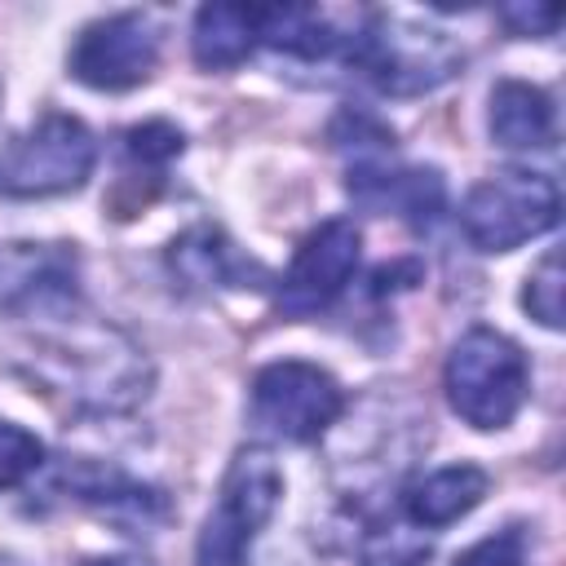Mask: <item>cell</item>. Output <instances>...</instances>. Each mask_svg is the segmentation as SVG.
<instances>
[{
    "instance_id": "obj_6",
    "label": "cell",
    "mask_w": 566,
    "mask_h": 566,
    "mask_svg": "<svg viewBox=\"0 0 566 566\" xmlns=\"http://www.w3.org/2000/svg\"><path fill=\"white\" fill-rule=\"evenodd\" d=\"M562 195L544 172H495L478 181L460 203V230L478 252H513L557 226Z\"/></svg>"
},
{
    "instance_id": "obj_18",
    "label": "cell",
    "mask_w": 566,
    "mask_h": 566,
    "mask_svg": "<svg viewBox=\"0 0 566 566\" xmlns=\"http://www.w3.org/2000/svg\"><path fill=\"white\" fill-rule=\"evenodd\" d=\"M433 553L429 531H420L407 517L371 522L363 544H358V566H420Z\"/></svg>"
},
{
    "instance_id": "obj_5",
    "label": "cell",
    "mask_w": 566,
    "mask_h": 566,
    "mask_svg": "<svg viewBox=\"0 0 566 566\" xmlns=\"http://www.w3.org/2000/svg\"><path fill=\"white\" fill-rule=\"evenodd\" d=\"M97 164V142L84 119L49 111L27 133L0 150V195L9 199H53L88 181Z\"/></svg>"
},
{
    "instance_id": "obj_7",
    "label": "cell",
    "mask_w": 566,
    "mask_h": 566,
    "mask_svg": "<svg viewBox=\"0 0 566 566\" xmlns=\"http://www.w3.org/2000/svg\"><path fill=\"white\" fill-rule=\"evenodd\" d=\"M345 411V389L340 380L301 358L270 363L252 376L248 389V416L256 433L279 438V442H318Z\"/></svg>"
},
{
    "instance_id": "obj_9",
    "label": "cell",
    "mask_w": 566,
    "mask_h": 566,
    "mask_svg": "<svg viewBox=\"0 0 566 566\" xmlns=\"http://www.w3.org/2000/svg\"><path fill=\"white\" fill-rule=\"evenodd\" d=\"M155 62H159V31L137 9L88 22L66 53L71 75L97 93H128L146 84L155 75Z\"/></svg>"
},
{
    "instance_id": "obj_15",
    "label": "cell",
    "mask_w": 566,
    "mask_h": 566,
    "mask_svg": "<svg viewBox=\"0 0 566 566\" xmlns=\"http://www.w3.org/2000/svg\"><path fill=\"white\" fill-rule=\"evenodd\" d=\"M491 478L486 469L478 464H447V469H433L429 478L411 482L407 495H402V517L416 522L420 531H442L451 522H460L464 513H473L486 495Z\"/></svg>"
},
{
    "instance_id": "obj_19",
    "label": "cell",
    "mask_w": 566,
    "mask_h": 566,
    "mask_svg": "<svg viewBox=\"0 0 566 566\" xmlns=\"http://www.w3.org/2000/svg\"><path fill=\"white\" fill-rule=\"evenodd\" d=\"M522 305H526V314H531L539 327H548V332L562 327V256H557V252H544L539 265L526 274Z\"/></svg>"
},
{
    "instance_id": "obj_10",
    "label": "cell",
    "mask_w": 566,
    "mask_h": 566,
    "mask_svg": "<svg viewBox=\"0 0 566 566\" xmlns=\"http://www.w3.org/2000/svg\"><path fill=\"white\" fill-rule=\"evenodd\" d=\"M358 256H363V234H358V226L349 217L318 221L301 239L287 274L279 279V310L287 318L323 314L349 287V279L358 270Z\"/></svg>"
},
{
    "instance_id": "obj_22",
    "label": "cell",
    "mask_w": 566,
    "mask_h": 566,
    "mask_svg": "<svg viewBox=\"0 0 566 566\" xmlns=\"http://www.w3.org/2000/svg\"><path fill=\"white\" fill-rule=\"evenodd\" d=\"M332 142H336L340 150H354V155H358L354 168H363V164H371V155H380V150L394 146V133H389L380 119H371L367 111H345V115L336 119V128H332Z\"/></svg>"
},
{
    "instance_id": "obj_11",
    "label": "cell",
    "mask_w": 566,
    "mask_h": 566,
    "mask_svg": "<svg viewBox=\"0 0 566 566\" xmlns=\"http://www.w3.org/2000/svg\"><path fill=\"white\" fill-rule=\"evenodd\" d=\"M66 486H71V495L80 504L97 509L102 517H111L128 535H150L168 517L164 491H155L146 482H133L128 473H119L111 464H71L66 469Z\"/></svg>"
},
{
    "instance_id": "obj_13",
    "label": "cell",
    "mask_w": 566,
    "mask_h": 566,
    "mask_svg": "<svg viewBox=\"0 0 566 566\" xmlns=\"http://www.w3.org/2000/svg\"><path fill=\"white\" fill-rule=\"evenodd\" d=\"M349 195L376 212H394L407 226H433V217L442 212L447 186L433 168H380V164H363L349 172Z\"/></svg>"
},
{
    "instance_id": "obj_12",
    "label": "cell",
    "mask_w": 566,
    "mask_h": 566,
    "mask_svg": "<svg viewBox=\"0 0 566 566\" xmlns=\"http://www.w3.org/2000/svg\"><path fill=\"white\" fill-rule=\"evenodd\" d=\"M168 265H172L177 279H186L195 287L243 292V287H261L265 283V270L234 239H226L217 226H190L181 239H172Z\"/></svg>"
},
{
    "instance_id": "obj_25",
    "label": "cell",
    "mask_w": 566,
    "mask_h": 566,
    "mask_svg": "<svg viewBox=\"0 0 566 566\" xmlns=\"http://www.w3.org/2000/svg\"><path fill=\"white\" fill-rule=\"evenodd\" d=\"M88 566H150V562H142V557H124V553H119V557H93Z\"/></svg>"
},
{
    "instance_id": "obj_8",
    "label": "cell",
    "mask_w": 566,
    "mask_h": 566,
    "mask_svg": "<svg viewBox=\"0 0 566 566\" xmlns=\"http://www.w3.org/2000/svg\"><path fill=\"white\" fill-rule=\"evenodd\" d=\"M80 310V256L71 243H0V314L71 318Z\"/></svg>"
},
{
    "instance_id": "obj_20",
    "label": "cell",
    "mask_w": 566,
    "mask_h": 566,
    "mask_svg": "<svg viewBox=\"0 0 566 566\" xmlns=\"http://www.w3.org/2000/svg\"><path fill=\"white\" fill-rule=\"evenodd\" d=\"M40 464H44V442L22 424L0 420V491L22 486Z\"/></svg>"
},
{
    "instance_id": "obj_4",
    "label": "cell",
    "mask_w": 566,
    "mask_h": 566,
    "mask_svg": "<svg viewBox=\"0 0 566 566\" xmlns=\"http://www.w3.org/2000/svg\"><path fill=\"white\" fill-rule=\"evenodd\" d=\"M283 495V473L265 447L234 451L217 504L203 517V531L195 539V566H248L252 544L274 517Z\"/></svg>"
},
{
    "instance_id": "obj_2",
    "label": "cell",
    "mask_w": 566,
    "mask_h": 566,
    "mask_svg": "<svg viewBox=\"0 0 566 566\" xmlns=\"http://www.w3.org/2000/svg\"><path fill=\"white\" fill-rule=\"evenodd\" d=\"M345 62L363 71L380 93L416 97L447 84L464 66V49L438 27L411 22L402 13H371L363 31L349 35Z\"/></svg>"
},
{
    "instance_id": "obj_16",
    "label": "cell",
    "mask_w": 566,
    "mask_h": 566,
    "mask_svg": "<svg viewBox=\"0 0 566 566\" xmlns=\"http://www.w3.org/2000/svg\"><path fill=\"white\" fill-rule=\"evenodd\" d=\"M256 35V4H203L190 27V53L203 71H230L252 49Z\"/></svg>"
},
{
    "instance_id": "obj_1",
    "label": "cell",
    "mask_w": 566,
    "mask_h": 566,
    "mask_svg": "<svg viewBox=\"0 0 566 566\" xmlns=\"http://www.w3.org/2000/svg\"><path fill=\"white\" fill-rule=\"evenodd\" d=\"M27 376L75 411H133L150 394V363L115 327H71L31 345Z\"/></svg>"
},
{
    "instance_id": "obj_26",
    "label": "cell",
    "mask_w": 566,
    "mask_h": 566,
    "mask_svg": "<svg viewBox=\"0 0 566 566\" xmlns=\"http://www.w3.org/2000/svg\"><path fill=\"white\" fill-rule=\"evenodd\" d=\"M0 566H22L18 557H9V553H0Z\"/></svg>"
},
{
    "instance_id": "obj_23",
    "label": "cell",
    "mask_w": 566,
    "mask_h": 566,
    "mask_svg": "<svg viewBox=\"0 0 566 566\" xmlns=\"http://www.w3.org/2000/svg\"><path fill=\"white\" fill-rule=\"evenodd\" d=\"M451 566H531V544L522 526H504L486 539H478L473 548H464Z\"/></svg>"
},
{
    "instance_id": "obj_14",
    "label": "cell",
    "mask_w": 566,
    "mask_h": 566,
    "mask_svg": "<svg viewBox=\"0 0 566 566\" xmlns=\"http://www.w3.org/2000/svg\"><path fill=\"white\" fill-rule=\"evenodd\" d=\"M486 128H491L495 146H504V150H544V146H553V137H557L553 97H548L539 84L500 80V84L491 88Z\"/></svg>"
},
{
    "instance_id": "obj_21",
    "label": "cell",
    "mask_w": 566,
    "mask_h": 566,
    "mask_svg": "<svg viewBox=\"0 0 566 566\" xmlns=\"http://www.w3.org/2000/svg\"><path fill=\"white\" fill-rule=\"evenodd\" d=\"M181 146H186V137L168 119H146V124L124 133V150H128V159L137 168H164L168 159L181 155Z\"/></svg>"
},
{
    "instance_id": "obj_17",
    "label": "cell",
    "mask_w": 566,
    "mask_h": 566,
    "mask_svg": "<svg viewBox=\"0 0 566 566\" xmlns=\"http://www.w3.org/2000/svg\"><path fill=\"white\" fill-rule=\"evenodd\" d=\"M256 35L274 53L305 57V62H318V57H332V53L345 57V44H349V35H336L327 27V18L318 9H310V4H270V9H256Z\"/></svg>"
},
{
    "instance_id": "obj_24",
    "label": "cell",
    "mask_w": 566,
    "mask_h": 566,
    "mask_svg": "<svg viewBox=\"0 0 566 566\" xmlns=\"http://www.w3.org/2000/svg\"><path fill=\"white\" fill-rule=\"evenodd\" d=\"M500 22L513 35H553L557 22H562V9H553V4H504Z\"/></svg>"
},
{
    "instance_id": "obj_3",
    "label": "cell",
    "mask_w": 566,
    "mask_h": 566,
    "mask_svg": "<svg viewBox=\"0 0 566 566\" xmlns=\"http://www.w3.org/2000/svg\"><path fill=\"white\" fill-rule=\"evenodd\" d=\"M442 389L451 411L473 429H504L526 394H531V367L517 340H509L495 327H469L447 363H442Z\"/></svg>"
}]
</instances>
